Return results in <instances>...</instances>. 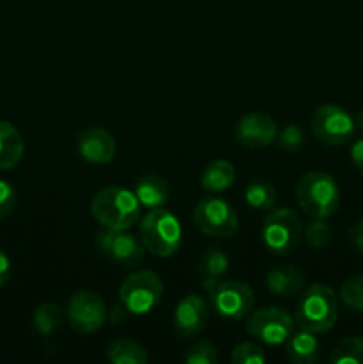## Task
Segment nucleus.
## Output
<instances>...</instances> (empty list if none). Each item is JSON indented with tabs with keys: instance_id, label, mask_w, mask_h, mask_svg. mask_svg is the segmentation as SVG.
I'll return each mask as SVG.
<instances>
[{
	"instance_id": "4468645a",
	"label": "nucleus",
	"mask_w": 363,
	"mask_h": 364,
	"mask_svg": "<svg viewBox=\"0 0 363 364\" xmlns=\"http://www.w3.org/2000/svg\"><path fill=\"white\" fill-rule=\"evenodd\" d=\"M206 320H209V306L199 295L191 294L178 302L173 315V326L180 338H194L205 329Z\"/></svg>"
},
{
	"instance_id": "7c9ffc66",
	"label": "nucleus",
	"mask_w": 363,
	"mask_h": 364,
	"mask_svg": "<svg viewBox=\"0 0 363 364\" xmlns=\"http://www.w3.org/2000/svg\"><path fill=\"white\" fill-rule=\"evenodd\" d=\"M16 201H18V196L13 185L0 180V220L13 212L14 206H16Z\"/></svg>"
},
{
	"instance_id": "b1692460",
	"label": "nucleus",
	"mask_w": 363,
	"mask_h": 364,
	"mask_svg": "<svg viewBox=\"0 0 363 364\" xmlns=\"http://www.w3.org/2000/svg\"><path fill=\"white\" fill-rule=\"evenodd\" d=\"M32 326L41 336H52L63 326V311L56 302H41L34 309Z\"/></svg>"
},
{
	"instance_id": "ddd939ff",
	"label": "nucleus",
	"mask_w": 363,
	"mask_h": 364,
	"mask_svg": "<svg viewBox=\"0 0 363 364\" xmlns=\"http://www.w3.org/2000/svg\"><path fill=\"white\" fill-rule=\"evenodd\" d=\"M278 124L270 116L262 112L246 114L237 121L235 137L246 148H265L278 137Z\"/></svg>"
},
{
	"instance_id": "c85d7f7f",
	"label": "nucleus",
	"mask_w": 363,
	"mask_h": 364,
	"mask_svg": "<svg viewBox=\"0 0 363 364\" xmlns=\"http://www.w3.org/2000/svg\"><path fill=\"white\" fill-rule=\"evenodd\" d=\"M267 361V354L262 347L255 343H238L231 350V363L233 364H263Z\"/></svg>"
},
{
	"instance_id": "bb28decb",
	"label": "nucleus",
	"mask_w": 363,
	"mask_h": 364,
	"mask_svg": "<svg viewBox=\"0 0 363 364\" xmlns=\"http://www.w3.org/2000/svg\"><path fill=\"white\" fill-rule=\"evenodd\" d=\"M340 299L349 309L363 313V276H354L340 288Z\"/></svg>"
},
{
	"instance_id": "9d476101",
	"label": "nucleus",
	"mask_w": 363,
	"mask_h": 364,
	"mask_svg": "<svg viewBox=\"0 0 363 364\" xmlns=\"http://www.w3.org/2000/svg\"><path fill=\"white\" fill-rule=\"evenodd\" d=\"M210 306L224 320H241L253 311L255 294L246 283L237 279L219 281L210 291Z\"/></svg>"
},
{
	"instance_id": "f704fd0d",
	"label": "nucleus",
	"mask_w": 363,
	"mask_h": 364,
	"mask_svg": "<svg viewBox=\"0 0 363 364\" xmlns=\"http://www.w3.org/2000/svg\"><path fill=\"white\" fill-rule=\"evenodd\" d=\"M351 160L356 167L363 173V139L356 141L351 148Z\"/></svg>"
},
{
	"instance_id": "aec40b11",
	"label": "nucleus",
	"mask_w": 363,
	"mask_h": 364,
	"mask_svg": "<svg viewBox=\"0 0 363 364\" xmlns=\"http://www.w3.org/2000/svg\"><path fill=\"white\" fill-rule=\"evenodd\" d=\"M228 267H230V259L221 249H206L198 265V274L201 277L203 288L206 291L212 290L219 281H223V276L228 272Z\"/></svg>"
},
{
	"instance_id": "f03ea898",
	"label": "nucleus",
	"mask_w": 363,
	"mask_h": 364,
	"mask_svg": "<svg viewBox=\"0 0 363 364\" xmlns=\"http://www.w3.org/2000/svg\"><path fill=\"white\" fill-rule=\"evenodd\" d=\"M295 323L302 331L320 334L333 329L338 320V299L333 288L313 283L306 288L295 308Z\"/></svg>"
},
{
	"instance_id": "6e6552de",
	"label": "nucleus",
	"mask_w": 363,
	"mask_h": 364,
	"mask_svg": "<svg viewBox=\"0 0 363 364\" xmlns=\"http://www.w3.org/2000/svg\"><path fill=\"white\" fill-rule=\"evenodd\" d=\"M313 135L326 146H342L354 135L356 123L351 114L340 105L326 103L313 110L310 119Z\"/></svg>"
},
{
	"instance_id": "412c9836",
	"label": "nucleus",
	"mask_w": 363,
	"mask_h": 364,
	"mask_svg": "<svg viewBox=\"0 0 363 364\" xmlns=\"http://www.w3.org/2000/svg\"><path fill=\"white\" fill-rule=\"evenodd\" d=\"M319 341L313 333L301 329V333H292L287 340V358L290 363L313 364L319 359Z\"/></svg>"
},
{
	"instance_id": "2f4dec72",
	"label": "nucleus",
	"mask_w": 363,
	"mask_h": 364,
	"mask_svg": "<svg viewBox=\"0 0 363 364\" xmlns=\"http://www.w3.org/2000/svg\"><path fill=\"white\" fill-rule=\"evenodd\" d=\"M128 315H132V313L125 308V304L121 301L116 302V304L110 308V311H107V318H109L110 323H114V326H120V323H123L125 320L128 318Z\"/></svg>"
},
{
	"instance_id": "4be33fe9",
	"label": "nucleus",
	"mask_w": 363,
	"mask_h": 364,
	"mask_svg": "<svg viewBox=\"0 0 363 364\" xmlns=\"http://www.w3.org/2000/svg\"><path fill=\"white\" fill-rule=\"evenodd\" d=\"M107 359L112 364H146L148 352L144 347L132 340H114L107 347Z\"/></svg>"
},
{
	"instance_id": "2eb2a0df",
	"label": "nucleus",
	"mask_w": 363,
	"mask_h": 364,
	"mask_svg": "<svg viewBox=\"0 0 363 364\" xmlns=\"http://www.w3.org/2000/svg\"><path fill=\"white\" fill-rule=\"evenodd\" d=\"M77 151L85 162L103 166L116 155V141L105 128H85L77 137Z\"/></svg>"
},
{
	"instance_id": "a211bd4d",
	"label": "nucleus",
	"mask_w": 363,
	"mask_h": 364,
	"mask_svg": "<svg viewBox=\"0 0 363 364\" xmlns=\"http://www.w3.org/2000/svg\"><path fill=\"white\" fill-rule=\"evenodd\" d=\"M25 153V141L18 128L0 119V171H9L20 164Z\"/></svg>"
},
{
	"instance_id": "7ed1b4c3",
	"label": "nucleus",
	"mask_w": 363,
	"mask_h": 364,
	"mask_svg": "<svg viewBox=\"0 0 363 364\" xmlns=\"http://www.w3.org/2000/svg\"><path fill=\"white\" fill-rule=\"evenodd\" d=\"M295 199L299 208L310 217L327 219L340 205V187L331 174L312 171L295 185Z\"/></svg>"
},
{
	"instance_id": "c9c22d12",
	"label": "nucleus",
	"mask_w": 363,
	"mask_h": 364,
	"mask_svg": "<svg viewBox=\"0 0 363 364\" xmlns=\"http://www.w3.org/2000/svg\"><path fill=\"white\" fill-rule=\"evenodd\" d=\"M356 124H358V127H359V130L363 132V109L359 110V112H358V116H356Z\"/></svg>"
},
{
	"instance_id": "f8f14e48",
	"label": "nucleus",
	"mask_w": 363,
	"mask_h": 364,
	"mask_svg": "<svg viewBox=\"0 0 363 364\" xmlns=\"http://www.w3.org/2000/svg\"><path fill=\"white\" fill-rule=\"evenodd\" d=\"M96 245L102 255L125 269L139 265L146 255V247L142 245L141 238L134 237L128 231L103 230L102 233L96 235Z\"/></svg>"
},
{
	"instance_id": "cd10ccee",
	"label": "nucleus",
	"mask_w": 363,
	"mask_h": 364,
	"mask_svg": "<svg viewBox=\"0 0 363 364\" xmlns=\"http://www.w3.org/2000/svg\"><path fill=\"white\" fill-rule=\"evenodd\" d=\"M184 361L187 364H216L219 361V355L210 341H196L187 348Z\"/></svg>"
},
{
	"instance_id": "473e14b6",
	"label": "nucleus",
	"mask_w": 363,
	"mask_h": 364,
	"mask_svg": "<svg viewBox=\"0 0 363 364\" xmlns=\"http://www.w3.org/2000/svg\"><path fill=\"white\" fill-rule=\"evenodd\" d=\"M349 238H351V244L354 245L356 251L363 255V219L352 224V228L349 230Z\"/></svg>"
},
{
	"instance_id": "5701e85b",
	"label": "nucleus",
	"mask_w": 363,
	"mask_h": 364,
	"mask_svg": "<svg viewBox=\"0 0 363 364\" xmlns=\"http://www.w3.org/2000/svg\"><path fill=\"white\" fill-rule=\"evenodd\" d=\"M246 203L249 208L260 210V212H269L276 205V187L265 178H256L248 185L244 192Z\"/></svg>"
},
{
	"instance_id": "c756f323",
	"label": "nucleus",
	"mask_w": 363,
	"mask_h": 364,
	"mask_svg": "<svg viewBox=\"0 0 363 364\" xmlns=\"http://www.w3.org/2000/svg\"><path fill=\"white\" fill-rule=\"evenodd\" d=\"M278 146H280L283 151L295 153L302 148L305 144V134H302L301 128L298 124H287L281 132H278Z\"/></svg>"
},
{
	"instance_id": "dca6fc26",
	"label": "nucleus",
	"mask_w": 363,
	"mask_h": 364,
	"mask_svg": "<svg viewBox=\"0 0 363 364\" xmlns=\"http://www.w3.org/2000/svg\"><path fill=\"white\" fill-rule=\"evenodd\" d=\"M265 287L276 297H295L305 288V274L298 267H276L265 276Z\"/></svg>"
},
{
	"instance_id": "39448f33",
	"label": "nucleus",
	"mask_w": 363,
	"mask_h": 364,
	"mask_svg": "<svg viewBox=\"0 0 363 364\" xmlns=\"http://www.w3.org/2000/svg\"><path fill=\"white\" fill-rule=\"evenodd\" d=\"M302 238V224L294 210L270 208L262 224V240L270 252L285 256L294 251Z\"/></svg>"
},
{
	"instance_id": "0eeeda50",
	"label": "nucleus",
	"mask_w": 363,
	"mask_h": 364,
	"mask_svg": "<svg viewBox=\"0 0 363 364\" xmlns=\"http://www.w3.org/2000/svg\"><path fill=\"white\" fill-rule=\"evenodd\" d=\"M164 294V283L153 270H137L120 287V301L132 315H146L157 308Z\"/></svg>"
},
{
	"instance_id": "1a4fd4ad",
	"label": "nucleus",
	"mask_w": 363,
	"mask_h": 364,
	"mask_svg": "<svg viewBox=\"0 0 363 364\" xmlns=\"http://www.w3.org/2000/svg\"><path fill=\"white\" fill-rule=\"evenodd\" d=\"M294 326L295 320L285 309L278 306H267V308L251 311L246 322V331L255 340L276 347V345L287 343L290 334L294 333Z\"/></svg>"
},
{
	"instance_id": "9b49d317",
	"label": "nucleus",
	"mask_w": 363,
	"mask_h": 364,
	"mask_svg": "<svg viewBox=\"0 0 363 364\" xmlns=\"http://www.w3.org/2000/svg\"><path fill=\"white\" fill-rule=\"evenodd\" d=\"M68 322L77 333L91 334L107 322V306L98 294L88 290L75 291L68 301Z\"/></svg>"
},
{
	"instance_id": "f3484780",
	"label": "nucleus",
	"mask_w": 363,
	"mask_h": 364,
	"mask_svg": "<svg viewBox=\"0 0 363 364\" xmlns=\"http://www.w3.org/2000/svg\"><path fill=\"white\" fill-rule=\"evenodd\" d=\"M134 194L139 199L142 208H162L169 201V185L162 176L149 173L139 178L137 183H135Z\"/></svg>"
},
{
	"instance_id": "6ab92c4d",
	"label": "nucleus",
	"mask_w": 363,
	"mask_h": 364,
	"mask_svg": "<svg viewBox=\"0 0 363 364\" xmlns=\"http://www.w3.org/2000/svg\"><path fill=\"white\" fill-rule=\"evenodd\" d=\"M235 176L237 171L233 164L228 160H212L201 173V187L210 194H221L235 183Z\"/></svg>"
},
{
	"instance_id": "a878e982",
	"label": "nucleus",
	"mask_w": 363,
	"mask_h": 364,
	"mask_svg": "<svg viewBox=\"0 0 363 364\" xmlns=\"http://www.w3.org/2000/svg\"><path fill=\"white\" fill-rule=\"evenodd\" d=\"M331 237H333V231H331L330 224L326 223V219H317V217H312V220L302 228V238H305L306 244L313 249L326 247V245L331 242Z\"/></svg>"
},
{
	"instance_id": "20e7f679",
	"label": "nucleus",
	"mask_w": 363,
	"mask_h": 364,
	"mask_svg": "<svg viewBox=\"0 0 363 364\" xmlns=\"http://www.w3.org/2000/svg\"><path fill=\"white\" fill-rule=\"evenodd\" d=\"M139 238L146 251L159 258H169L182 247L184 233L177 215L164 208H155L148 210L139 223Z\"/></svg>"
},
{
	"instance_id": "f257e3e1",
	"label": "nucleus",
	"mask_w": 363,
	"mask_h": 364,
	"mask_svg": "<svg viewBox=\"0 0 363 364\" xmlns=\"http://www.w3.org/2000/svg\"><path fill=\"white\" fill-rule=\"evenodd\" d=\"M91 213L103 230L128 231L141 217V203L123 187H103L91 201Z\"/></svg>"
},
{
	"instance_id": "423d86ee",
	"label": "nucleus",
	"mask_w": 363,
	"mask_h": 364,
	"mask_svg": "<svg viewBox=\"0 0 363 364\" xmlns=\"http://www.w3.org/2000/svg\"><path fill=\"white\" fill-rule=\"evenodd\" d=\"M192 223L203 235L212 238H230L238 230L235 208L216 194L199 199L192 212Z\"/></svg>"
},
{
	"instance_id": "72a5a7b5",
	"label": "nucleus",
	"mask_w": 363,
	"mask_h": 364,
	"mask_svg": "<svg viewBox=\"0 0 363 364\" xmlns=\"http://www.w3.org/2000/svg\"><path fill=\"white\" fill-rule=\"evenodd\" d=\"M11 277V259L4 251H0V288L9 281Z\"/></svg>"
},
{
	"instance_id": "393cba45",
	"label": "nucleus",
	"mask_w": 363,
	"mask_h": 364,
	"mask_svg": "<svg viewBox=\"0 0 363 364\" xmlns=\"http://www.w3.org/2000/svg\"><path fill=\"white\" fill-rule=\"evenodd\" d=\"M330 361L333 364H363V338L349 336L338 341Z\"/></svg>"
}]
</instances>
